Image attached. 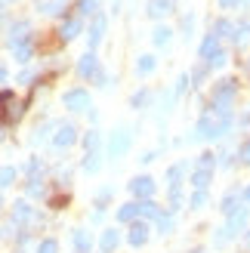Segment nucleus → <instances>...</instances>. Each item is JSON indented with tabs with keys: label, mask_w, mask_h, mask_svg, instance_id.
Listing matches in <instances>:
<instances>
[{
	"label": "nucleus",
	"mask_w": 250,
	"mask_h": 253,
	"mask_svg": "<svg viewBox=\"0 0 250 253\" xmlns=\"http://www.w3.org/2000/svg\"><path fill=\"white\" fill-rule=\"evenodd\" d=\"M238 93V81L235 78H226V81H219L216 86H213V115H219V118H229V105H232V96Z\"/></svg>",
	"instance_id": "f257e3e1"
},
{
	"label": "nucleus",
	"mask_w": 250,
	"mask_h": 253,
	"mask_svg": "<svg viewBox=\"0 0 250 253\" xmlns=\"http://www.w3.org/2000/svg\"><path fill=\"white\" fill-rule=\"evenodd\" d=\"M229 124H232V118H219V115H204L201 121H198V139H216V136H222L229 130Z\"/></svg>",
	"instance_id": "f03ea898"
},
{
	"label": "nucleus",
	"mask_w": 250,
	"mask_h": 253,
	"mask_svg": "<svg viewBox=\"0 0 250 253\" xmlns=\"http://www.w3.org/2000/svg\"><path fill=\"white\" fill-rule=\"evenodd\" d=\"M22 111H25V102L22 99H16L9 90L0 93V124H16L22 118Z\"/></svg>",
	"instance_id": "7ed1b4c3"
},
{
	"label": "nucleus",
	"mask_w": 250,
	"mask_h": 253,
	"mask_svg": "<svg viewBox=\"0 0 250 253\" xmlns=\"http://www.w3.org/2000/svg\"><path fill=\"white\" fill-rule=\"evenodd\" d=\"M130 192L139 201H148V198L155 195V179H152V176H136V179L130 182Z\"/></svg>",
	"instance_id": "20e7f679"
},
{
	"label": "nucleus",
	"mask_w": 250,
	"mask_h": 253,
	"mask_svg": "<svg viewBox=\"0 0 250 253\" xmlns=\"http://www.w3.org/2000/svg\"><path fill=\"white\" fill-rule=\"evenodd\" d=\"M130 142H133V133L127 130V126H121V130L111 136V142H108V151L111 155H124V151L130 148Z\"/></svg>",
	"instance_id": "39448f33"
},
{
	"label": "nucleus",
	"mask_w": 250,
	"mask_h": 253,
	"mask_svg": "<svg viewBox=\"0 0 250 253\" xmlns=\"http://www.w3.org/2000/svg\"><path fill=\"white\" fill-rule=\"evenodd\" d=\"M65 108L86 111V108H90V93H86V90H68L65 93Z\"/></svg>",
	"instance_id": "423d86ee"
},
{
	"label": "nucleus",
	"mask_w": 250,
	"mask_h": 253,
	"mask_svg": "<svg viewBox=\"0 0 250 253\" xmlns=\"http://www.w3.org/2000/svg\"><path fill=\"white\" fill-rule=\"evenodd\" d=\"M173 9H176V0H148V3H145V12L152 19H164V16H170Z\"/></svg>",
	"instance_id": "0eeeda50"
},
{
	"label": "nucleus",
	"mask_w": 250,
	"mask_h": 253,
	"mask_svg": "<svg viewBox=\"0 0 250 253\" xmlns=\"http://www.w3.org/2000/svg\"><path fill=\"white\" fill-rule=\"evenodd\" d=\"M74 139H78V130H74L71 124H59L56 136H53V145L56 148H68V145H74Z\"/></svg>",
	"instance_id": "6e6552de"
},
{
	"label": "nucleus",
	"mask_w": 250,
	"mask_h": 253,
	"mask_svg": "<svg viewBox=\"0 0 250 253\" xmlns=\"http://www.w3.org/2000/svg\"><path fill=\"white\" fill-rule=\"evenodd\" d=\"M78 74H81V78H96V74H99V59H96L93 53H86V56L78 62Z\"/></svg>",
	"instance_id": "1a4fd4ad"
},
{
	"label": "nucleus",
	"mask_w": 250,
	"mask_h": 253,
	"mask_svg": "<svg viewBox=\"0 0 250 253\" xmlns=\"http://www.w3.org/2000/svg\"><path fill=\"white\" fill-rule=\"evenodd\" d=\"M102 37H105V16H96L93 19V28H90V53L102 43Z\"/></svg>",
	"instance_id": "9d476101"
},
{
	"label": "nucleus",
	"mask_w": 250,
	"mask_h": 253,
	"mask_svg": "<svg viewBox=\"0 0 250 253\" xmlns=\"http://www.w3.org/2000/svg\"><path fill=\"white\" fill-rule=\"evenodd\" d=\"M78 34H81V19H65V22H62V28H59L62 41H74Z\"/></svg>",
	"instance_id": "9b49d317"
},
{
	"label": "nucleus",
	"mask_w": 250,
	"mask_h": 253,
	"mask_svg": "<svg viewBox=\"0 0 250 253\" xmlns=\"http://www.w3.org/2000/svg\"><path fill=\"white\" fill-rule=\"evenodd\" d=\"M148 241V225L145 222H133V229H130V244L133 247H142Z\"/></svg>",
	"instance_id": "f8f14e48"
},
{
	"label": "nucleus",
	"mask_w": 250,
	"mask_h": 253,
	"mask_svg": "<svg viewBox=\"0 0 250 253\" xmlns=\"http://www.w3.org/2000/svg\"><path fill=\"white\" fill-rule=\"evenodd\" d=\"M25 41H28V22H19L16 28L9 31V46L16 49V46H19V43H25Z\"/></svg>",
	"instance_id": "ddd939ff"
},
{
	"label": "nucleus",
	"mask_w": 250,
	"mask_h": 253,
	"mask_svg": "<svg viewBox=\"0 0 250 253\" xmlns=\"http://www.w3.org/2000/svg\"><path fill=\"white\" fill-rule=\"evenodd\" d=\"M136 207H139V216H148V219H158L161 216V207L155 204L152 198H148V201H136Z\"/></svg>",
	"instance_id": "4468645a"
},
{
	"label": "nucleus",
	"mask_w": 250,
	"mask_h": 253,
	"mask_svg": "<svg viewBox=\"0 0 250 253\" xmlns=\"http://www.w3.org/2000/svg\"><path fill=\"white\" fill-rule=\"evenodd\" d=\"M210 179H213V170H195L192 173V185L198 188V192H204V188L210 185Z\"/></svg>",
	"instance_id": "2eb2a0df"
},
{
	"label": "nucleus",
	"mask_w": 250,
	"mask_h": 253,
	"mask_svg": "<svg viewBox=\"0 0 250 253\" xmlns=\"http://www.w3.org/2000/svg\"><path fill=\"white\" fill-rule=\"evenodd\" d=\"M31 219H34V210L25 204V201H19L16 210H12V222H31Z\"/></svg>",
	"instance_id": "dca6fc26"
},
{
	"label": "nucleus",
	"mask_w": 250,
	"mask_h": 253,
	"mask_svg": "<svg viewBox=\"0 0 250 253\" xmlns=\"http://www.w3.org/2000/svg\"><path fill=\"white\" fill-rule=\"evenodd\" d=\"M118 244H121V235H118L115 229H108V232L102 235V253H115Z\"/></svg>",
	"instance_id": "f3484780"
},
{
	"label": "nucleus",
	"mask_w": 250,
	"mask_h": 253,
	"mask_svg": "<svg viewBox=\"0 0 250 253\" xmlns=\"http://www.w3.org/2000/svg\"><path fill=\"white\" fill-rule=\"evenodd\" d=\"M244 222H247V210H244V207H238L235 213H229V232L244 229Z\"/></svg>",
	"instance_id": "a211bd4d"
},
{
	"label": "nucleus",
	"mask_w": 250,
	"mask_h": 253,
	"mask_svg": "<svg viewBox=\"0 0 250 253\" xmlns=\"http://www.w3.org/2000/svg\"><path fill=\"white\" fill-rule=\"evenodd\" d=\"M136 216H139V207H136V201H130V204H124V207L118 210V219H121V222H133Z\"/></svg>",
	"instance_id": "6ab92c4d"
},
{
	"label": "nucleus",
	"mask_w": 250,
	"mask_h": 253,
	"mask_svg": "<svg viewBox=\"0 0 250 253\" xmlns=\"http://www.w3.org/2000/svg\"><path fill=\"white\" fill-rule=\"evenodd\" d=\"M74 247H78L81 253H86V250H90V247H93V238H90V232H83V229H78V232H74Z\"/></svg>",
	"instance_id": "aec40b11"
},
{
	"label": "nucleus",
	"mask_w": 250,
	"mask_h": 253,
	"mask_svg": "<svg viewBox=\"0 0 250 253\" xmlns=\"http://www.w3.org/2000/svg\"><path fill=\"white\" fill-rule=\"evenodd\" d=\"M216 49H219V41H216V37H213V34H207V37H204V43H201V59L207 62L210 56H213V53H216Z\"/></svg>",
	"instance_id": "412c9836"
},
{
	"label": "nucleus",
	"mask_w": 250,
	"mask_h": 253,
	"mask_svg": "<svg viewBox=\"0 0 250 253\" xmlns=\"http://www.w3.org/2000/svg\"><path fill=\"white\" fill-rule=\"evenodd\" d=\"M247 37H250V22H241V25H235V28H232V41L235 43H244Z\"/></svg>",
	"instance_id": "4be33fe9"
},
{
	"label": "nucleus",
	"mask_w": 250,
	"mask_h": 253,
	"mask_svg": "<svg viewBox=\"0 0 250 253\" xmlns=\"http://www.w3.org/2000/svg\"><path fill=\"white\" fill-rule=\"evenodd\" d=\"M232 28H235V25H232L229 19H219V22L213 25V31H210V34H213L216 41H219V37H226V34H232Z\"/></svg>",
	"instance_id": "5701e85b"
},
{
	"label": "nucleus",
	"mask_w": 250,
	"mask_h": 253,
	"mask_svg": "<svg viewBox=\"0 0 250 253\" xmlns=\"http://www.w3.org/2000/svg\"><path fill=\"white\" fill-rule=\"evenodd\" d=\"M16 182V167H0V188Z\"/></svg>",
	"instance_id": "b1692460"
},
{
	"label": "nucleus",
	"mask_w": 250,
	"mask_h": 253,
	"mask_svg": "<svg viewBox=\"0 0 250 253\" xmlns=\"http://www.w3.org/2000/svg\"><path fill=\"white\" fill-rule=\"evenodd\" d=\"M136 71H139V74H152L155 71V56H142L139 62H136Z\"/></svg>",
	"instance_id": "393cba45"
},
{
	"label": "nucleus",
	"mask_w": 250,
	"mask_h": 253,
	"mask_svg": "<svg viewBox=\"0 0 250 253\" xmlns=\"http://www.w3.org/2000/svg\"><path fill=\"white\" fill-rule=\"evenodd\" d=\"M238 201H241V195H238V192H229L226 198H222V210H226V213H235V210H238V207H235Z\"/></svg>",
	"instance_id": "a878e982"
},
{
	"label": "nucleus",
	"mask_w": 250,
	"mask_h": 253,
	"mask_svg": "<svg viewBox=\"0 0 250 253\" xmlns=\"http://www.w3.org/2000/svg\"><path fill=\"white\" fill-rule=\"evenodd\" d=\"M83 170H90V173H96V170H99V151H90V155H86Z\"/></svg>",
	"instance_id": "bb28decb"
},
{
	"label": "nucleus",
	"mask_w": 250,
	"mask_h": 253,
	"mask_svg": "<svg viewBox=\"0 0 250 253\" xmlns=\"http://www.w3.org/2000/svg\"><path fill=\"white\" fill-rule=\"evenodd\" d=\"M170 34H173L170 28H158V31H155V37H152V41H155L158 46H164V43H170Z\"/></svg>",
	"instance_id": "cd10ccee"
},
{
	"label": "nucleus",
	"mask_w": 250,
	"mask_h": 253,
	"mask_svg": "<svg viewBox=\"0 0 250 253\" xmlns=\"http://www.w3.org/2000/svg\"><path fill=\"white\" fill-rule=\"evenodd\" d=\"M226 59H229V56L222 53V49H216V53L207 59V65H210V68H219V65H226Z\"/></svg>",
	"instance_id": "c85d7f7f"
},
{
	"label": "nucleus",
	"mask_w": 250,
	"mask_h": 253,
	"mask_svg": "<svg viewBox=\"0 0 250 253\" xmlns=\"http://www.w3.org/2000/svg\"><path fill=\"white\" fill-rule=\"evenodd\" d=\"M213 155H210V151H204V155L201 158H198V170H213Z\"/></svg>",
	"instance_id": "c756f323"
},
{
	"label": "nucleus",
	"mask_w": 250,
	"mask_h": 253,
	"mask_svg": "<svg viewBox=\"0 0 250 253\" xmlns=\"http://www.w3.org/2000/svg\"><path fill=\"white\" fill-rule=\"evenodd\" d=\"M78 12H81V16H90V12H96V0H78Z\"/></svg>",
	"instance_id": "7c9ffc66"
},
{
	"label": "nucleus",
	"mask_w": 250,
	"mask_h": 253,
	"mask_svg": "<svg viewBox=\"0 0 250 253\" xmlns=\"http://www.w3.org/2000/svg\"><path fill=\"white\" fill-rule=\"evenodd\" d=\"M158 229H161V235L173 232V216H164V213H161V216H158Z\"/></svg>",
	"instance_id": "2f4dec72"
},
{
	"label": "nucleus",
	"mask_w": 250,
	"mask_h": 253,
	"mask_svg": "<svg viewBox=\"0 0 250 253\" xmlns=\"http://www.w3.org/2000/svg\"><path fill=\"white\" fill-rule=\"evenodd\" d=\"M16 56H19V62H28V56H31V41L19 43V46H16Z\"/></svg>",
	"instance_id": "473e14b6"
},
{
	"label": "nucleus",
	"mask_w": 250,
	"mask_h": 253,
	"mask_svg": "<svg viewBox=\"0 0 250 253\" xmlns=\"http://www.w3.org/2000/svg\"><path fill=\"white\" fill-rule=\"evenodd\" d=\"M37 253H59V244L53 241V238H46V241H41V247H37Z\"/></svg>",
	"instance_id": "72a5a7b5"
},
{
	"label": "nucleus",
	"mask_w": 250,
	"mask_h": 253,
	"mask_svg": "<svg viewBox=\"0 0 250 253\" xmlns=\"http://www.w3.org/2000/svg\"><path fill=\"white\" fill-rule=\"evenodd\" d=\"M83 145H86V151H96L99 148V133H86L83 136Z\"/></svg>",
	"instance_id": "f704fd0d"
},
{
	"label": "nucleus",
	"mask_w": 250,
	"mask_h": 253,
	"mask_svg": "<svg viewBox=\"0 0 250 253\" xmlns=\"http://www.w3.org/2000/svg\"><path fill=\"white\" fill-rule=\"evenodd\" d=\"M145 102H148V90H139V93L130 99V105H133V108H139V105H145Z\"/></svg>",
	"instance_id": "c9c22d12"
},
{
	"label": "nucleus",
	"mask_w": 250,
	"mask_h": 253,
	"mask_svg": "<svg viewBox=\"0 0 250 253\" xmlns=\"http://www.w3.org/2000/svg\"><path fill=\"white\" fill-rule=\"evenodd\" d=\"M204 204H207V192H195V195H192V207L201 210Z\"/></svg>",
	"instance_id": "e433bc0d"
},
{
	"label": "nucleus",
	"mask_w": 250,
	"mask_h": 253,
	"mask_svg": "<svg viewBox=\"0 0 250 253\" xmlns=\"http://www.w3.org/2000/svg\"><path fill=\"white\" fill-rule=\"evenodd\" d=\"M241 161H244V164H250V142H244V145H241Z\"/></svg>",
	"instance_id": "4c0bfd02"
},
{
	"label": "nucleus",
	"mask_w": 250,
	"mask_h": 253,
	"mask_svg": "<svg viewBox=\"0 0 250 253\" xmlns=\"http://www.w3.org/2000/svg\"><path fill=\"white\" fill-rule=\"evenodd\" d=\"M238 3H241V0H219L222 9H232V6H238Z\"/></svg>",
	"instance_id": "58836bf2"
},
{
	"label": "nucleus",
	"mask_w": 250,
	"mask_h": 253,
	"mask_svg": "<svg viewBox=\"0 0 250 253\" xmlns=\"http://www.w3.org/2000/svg\"><path fill=\"white\" fill-rule=\"evenodd\" d=\"M192 253H210V250H204V247H195V250H192Z\"/></svg>",
	"instance_id": "ea45409f"
},
{
	"label": "nucleus",
	"mask_w": 250,
	"mask_h": 253,
	"mask_svg": "<svg viewBox=\"0 0 250 253\" xmlns=\"http://www.w3.org/2000/svg\"><path fill=\"white\" fill-rule=\"evenodd\" d=\"M244 198H250V188H247V192H244Z\"/></svg>",
	"instance_id": "a19ab883"
},
{
	"label": "nucleus",
	"mask_w": 250,
	"mask_h": 253,
	"mask_svg": "<svg viewBox=\"0 0 250 253\" xmlns=\"http://www.w3.org/2000/svg\"><path fill=\"white\" fill-rule=\"evenodd\" d=\"M0 207H3V198H0Z\"/></svg>",
	"instance_id": "79ce46f5"
}]
</instances>
